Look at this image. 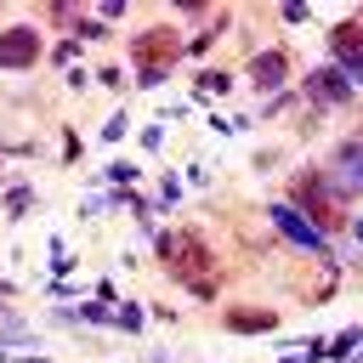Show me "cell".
Masks as SVG:
<instances>
[{
    "instance_id": "4",
    "label": "cell",
    "mask_w": 363,
    "mask_h": 363,
    "mask_svg": "<svg viewBox=\"0 0 363 363\" xmlns=\"http://www.w3.org/2000/svg\"><path fill=\"white\" fill-rule=\"evenodd\" d=\"M329 51L346 62V74L363 79V23H335L329 28Z\"/></svg>"
},
{
    "instance_id": "1",
    "label": "cell",
    "mask_w": 363,
    "mask_h": 363,
    "mask_svg": "<svg viewBox=\"0 0 363 363\" xmlns=\"http://www.w3.org/2000/svg\"><path fill=\"white\" fill-rule=\"evenodd\" d=\"M159 255H164V267L193 289V295H216V255H210V244L193 233V227H176V233H159Z\"/></svg>"
},
{
    "instance_id": "9",
    "label": "cell",
    "mask_w": 363,
    "mask_h": 363,
    "mask_svg": "<svg viewBox=\"0 0 363 363\" xmlns=\"http://www.w3.org/2000/svg\"><path fill=\"white\" fill-rule=\"evenodd\" d=\"M250 74H255V85H278V79L289 74V62H284V51H261Z\"/></svg>"
},
{
    "instance_id": "2",
    "label": "cell",
    "mask_w": 363,
    "mask_h": 363,
    "mask_svg": "<svg viewBox=\"0 0 363 363\" xmlns=\"http://www.w3.org/2000/svg\"><path fill=\"white\" fill-rule=\"evenodd\" d=\"M295 204L312 210L318 227H335V221H340V187H335L329 176H312V170H306V176L295 182Z\"/></svg>"
},
{
    "instance_id": "3",
    "label": "cell",
    "mask_w": 363,
    "mask_h": 363,
    "mask_svg": "<svg viewBox=\"0 0 363 363\" xmlns=\"http://www.w3.org/2000/svg\"><path fill=\"white\" fill-rule=\"evenodd\" d=\"M176 57H182V40H176L170 28H147V34H136V74H142V79H159Z\"/></svg>"
},
{
    "instance_id": "6",
    "label": "cell",
    "mask_w": 363,
    "mask_h": 363,
    "mask_svg": "<svg viewBox=\"0 0 363 363\" xmlns=\"http://www.w3.org/2000/svg\"><path fill=\"white\" fill-rule=\"evenodd\" d=\"M306 96H312V102H346V96H352V79H346L340 68H312Z\"/></svg>"
},
{
    "instance_id": "7",
    "label": "cell",
    "mask_w": 363,
    "mask_h": 363,
    "mask_svg": "<svg viewBox=\"0 0 363 363\" xmlns=\"http://www.w3.org/2000/svg\"><path fill=\"white\" fill-rule=\"evenodd\" d=\"M272 221H278V227H284V233H289L295 244H306V250H318V244H323V233H318V227H312L306 216H295L289 204H278V210H272Z\"/></svg>"
},
{
    "instance_id": "8",
    "label": "cell",
    "mask_w": 363,
    "mask_h": 363,
    "mask_svg": "<svg viewBox=\"0 0 363 363\" xmlns=\"http://www.w3.org/2000/svg\"><path fill=\"white\" fill-rule=\"evenodd\" d=\"M278 318L272 312H255V306H233L227 312V329H238V335H261V329H272Z\"/></svg>"
},
{
    "instance_id": "5",
    "label": "cell",
    "mask_w": 363,
    "mask_h": 363,
    "mask_svg": "<svg viewBox=\"0 0 363 363\" xmlns=\"http://www.w3.org/2000/svg\"><path fill=\"white\" fill-rule=\"evenodd\" d=\"M40 57V34L34 28H6L0 34V68H28Z\"/></svg>"
}]
</instances>
